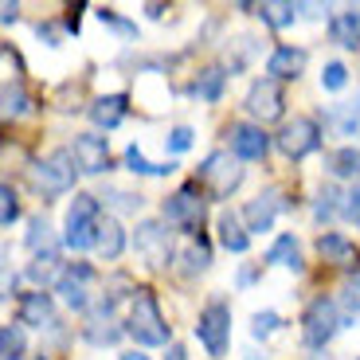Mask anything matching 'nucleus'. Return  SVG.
<instances>
[{
	"mask_svg": "<svg viewBox=\"0 0 360 360\" xmlns=\"http://www.w3.org/2000/svg\"><path fill=\"white\" fill-rule=\"evenodd\" d=\"M4 67H8L12 75H20V59L12 55V47H8V44H4Z\"/></svg>",
	"mask_w": 360,
	"mask_h": 360,
	"instance_id": "obj_45",
	"label": "nucleus"
},
{
	"mask_svg": "<svg viewBox=\"0 0 360 360\" xmlns=\"http://www.w3.org/2000/svg\"><path fill=\"white\" fill-rule=\"evenodd\" d=\"M329 172L341 176V180H356L360 176V149H352V145L333 149V153H329Z\"/></svg>",
	"mask_w": 360,
	"mask_h": 360,
	"instance_id": "obj_27",
	"label": "nucleus"
},
{
	"mask_svg": "<svg viewBox=\"0 0 360 360\" xmlns=\"http://www.w3.org/2000/svg\"><path fill=\"white\" fill-rule=\"evenodd\" d=\"M90 117H94V126L102 129H114L122 117H126V94H106L90 106Z\"/></svg>",
	"mask_w": 360,
	"mask_h": 360,
	"instance_id": "obj_22",
	"label": "nucleus"
},
{
	"mask_svg": "<svg viewBox=\"0 0 360 360\" xmlns=\"http://www.w3.org/2000/svg\"><path fill=\"white\" fill-rule=\"evenodd\" d=\"M75 172H79L75 157L67 153V149H55V153L32 161V184H36L44 196H63V192L75 188Z\"/></svg>",
	"mask_w": 360,
	"mask_h": 360,
	"instance_id": "obj_3",
	"label": "nucleus"
},
{
	"mask_svg": "<svg viewBox=\"0 0 360 360\" xmlns=\"http://www.w3.org/2000/svg\"><path fill=\"white\" fill-rule=\"evenodd\" d=\"M94 251H98L102 259H117V255L126 251V231H122V224H117V219H102Z\"/></svg>",
	"mask_w": 360,
	"mask_h": 360,
	"instance_id": "obj_25",
	"label": "nucleus"
},
{
	"mask_svg": "<svg viewBox=\"0 0 360 360\" xmlns=\"http://www.w3.org/2000/svg\"><path fill=\"white\" fill-rule=\"evenodd\" d=\"M204 216H207V204H204L200 184H184V188H176L165 200V219H169L172 227H180V231H188L192 239H196V231L204 227Z\"/></svg>",
	"mask_w": 360,
	"mask_h": 360,
	"instance_id": "obj_5",
	"label": "nucleus"
},
{
	"mask_svg": "<svg viewBox=\"0 0 360 360\" xmlns=\"http://www.w3.org/2000/svg\"><path fill=\"white\" fill-rule=\"evenodd\" d=\"M27 247L36 255H55V235H51V224L44 216L27 224Z\"/></svg>",
	"mask_w": 360,
	"mask_h": 360,
	"instance_id": "obj_31",
	"label": "nucleus"
},
{
	"mask_svg": "<svg viewBox=\"0 0 360 360\" xmlns=\"http://www.w3.org/2000/svg\"><path fill=\"white\" fill-rule=\"evenodd\" d=\"M282 329V317L274 314V309H262V314L251 317V333L255 337H270V333H278Z\"/></svg>",
	"mask_w": 360,
	"mask_h": 360,
	"instance_id": "obj_37",
	"label": "nucleus"
},
{
	"mask_svg": "<svg viewBox=\"0 0 360 360\" xmlns=\"http://www.w3.org/2000/svg\"><path fill=\"white\" fill-rule=\"evenodd\" d=\"M71 157L79 165V172L86 176H102L110 169V141L102 134H79L71 145Z\"/></svg>",
	"mask_w": 360,
	"mask_h": 360,
	"instance_id": "obj_10",
	"label": "nucleus"
},
{
	"mask_svg": "<svg viewBox=\"0 0 360 360\" xmlns=\"http://www.w3.org/2000/svg\"><path fill=\"white\" fill-rule=\"evenodd\" d=\"M266 262L270 266H286V270H294V274H302V255H297L294 235H278V239L270 243V251H266Z\"/></svg>",
	"mask_w": 360,
	"mask_h": 360,
	"instance_id": "obj_21",
	"label": "nucleus"
},
{
	"mask_svg": "<svg viewBox=\"0 0 360 360\" xmlns=\"http://www.w3.org/2000/svg\"><path fill=\"white\" fill-rule=\"evenodd\" d=\"M122 360H149V356H141V352H126Z\"/></svg>",
	"mask_w": 360,
	"mask_h": 360,
	"instance_id": "obj_47",
	"label": "nucleus"
},
{
	"mask_svg": "<svg viewBox=\"0 0 360 360\" xmlns=\"http://www.w3.org/2000/svg\"><path fill=\"white\" fill-rule=\"evenodd\" d=\"M0 12H4V16H0L4 24H16V20H20V4H12V0H8V4H4Z\"/></svg>",
	"mask_w": 360,
	"mask_h": 360,
	"instance_id": "obj_44",
	"label": "nucleus"
},
{
	"mask_svg": "<svg viewBox=\"0 0 360 360\" xmlns=\"http://www.w3.org/2000/svg\"><path fill=\"white\" fill-rule=\"evenodd\" d=\"M126 169L137 172V176H165V172H172L176 165H153L141 149H137V145H129V149H126Z\"/></svg>",
	"mask_w": 360,
	"mask_h": 360,
	"instance_id": "obj_32",
	"label": "nucleus"
},
{
	"mask_svg": "<svg viewBox=\"0 0 360 360\" xmlns=\"http://www.w3.org/2000/svg\"><path fill=\"white\" fill-rule=\"evenodd\" d=\"M82 337H86L90 345H114L117 337H122V325L114 321V302H102L98 309H94V314H86V325H82Z\"/></svg>",
	"mask_w": 360,
	"mask_h": 360,
	"instance_id": "obj_15",
	"label": "nucleus"
},
{
	"mask_svg": "<svg viewBox=\"0 0 360 360\" xmlns=\"http://www.w3.org/2000/svg\"><path fill=\"white\" fill-rule=\"evenodd\" d=\"M341 329V309H337L333 297H314L302 314V341L309 349H325L333 341V333Z\"/></svg>",
	"mask_w": 360,
	"mask_h": 360,
	"instance_id": "obj_6",
	"label": "nucleus"
},
{
	"mask_svg": "<svg viewBox=\"0 0 360 360\" xmlns=\"http://www.w3.org/2000/svg\"><path fill=\"white\" fill-rule=\"evenodd\" d=\"M196 184L207 192L212 200H227L239 184H243V169H239V157H231V153H212L204 165H200V172H196Z\"/></svg>",
	"mask_w": 360,
	"mask_h": 360,
	"instance_id": "obj_4",
	"label": "nucleus"
},
{
	"mask_svg": "<svg viewBox=\"0 0 360 360\" xmlns=\"http://www.w3.org/2000/svg\"><path fill=\"white\" fill-rule=\"evenodd\" d=\"M39 39H51V47H59V27H55V24H39Z\"/></svg>",
	"mask_w": 360,
	"mask_h": 360,
	"instance_id": "obj_43",
	"label": "nucleus"
},
{
	"mask_svg": "<svg viewBox=\"0 0 360 360\" xmlns=\"http://www.w3.org/2000/svg\"><path fill=\"white\" fill-rule=\"evenodd\" d=\"M337 212H345V196L333 188V184H321L314 196V219L317 224H325V219H333Z\"/></svg>",
	"mask_w": 360,
	"mask_h": 360,
	"instance_id": "obj_28",
	"label": "nucleus"
},
{
	"mask_svg": "<svg viewBox=\"0 0 360 360\" xmlns=\"http://www.w3.org/2000/svg\"><path fill=\"white\" fill-rule=\"evenodd\" d=\"M98 20H102L106 27H114V32H122V36H137V27H134V24H126L122 16H114V12H106V8L98 12Z\"/></svg>",
	"mask_w": 360,
	"mask_h": 360,
	"instance_id": "obj_41",
	"label": "nucleus"
},
{
	"mask_svg": "<svg viewBox=\"0 0 360 360\" xmlns=\"http://www.w3.org/2000/svg\"><path fill=\"white\" fill-rule=\"evenodd\" d=\"M32 114V98H27V90L20 86V79L4 82V117H24Z\"/></svg>",
	"mask_w": 360,
	"mask_h": 360,
	"instance_id": "obj_30",
	"label": "nucleus"
},
{
	"mask_svg": "<svg viewBox=\"0 0 360 360\" xmlns=\"http://www.w3.org/2000/svg\"><path fill=\"white\" fill-rule=\"evenodd\" d=\"M63 270L67 266H59V255H36V262L27 266V278L39 282V286H47V282H55V286H59Z\"/></svg>",
	"mask_w": 360,
	"mask_h": 360,
	"instance_id": "obj_29",
	"label": "nucleus"
},
{
	"mask_svg": "<svg viewBox=\"0 0 360 360\" xmlns=\"http://www.w3.org/2000/svg\"><path fill=\"white\" fill-rule=\"evenodd\" d=\"M329 126H333L341 137H356L360 134V98L337 102V106L329 110Z\"/></svg>",
	"mask_w": 360,
	"mask_h": 360,
	"instance_id": "obj_23",
	"label": "nucleus"
},
{
	"mask_svg": "<svg viewBox=\"0 0 360 360\" xmlns=\"http://www.w3.org/2000/svg\"><path fill=\"white\" fill-rule=\"evenodd\" d=\"M0 356L24 360V333H20V325H4V329H0Z\"/></svg>",
	"mask_w": 360,
	"mask_h": 360,
	"instance_id": "obj_34",
	"label": "nucleus"
},
{
	"mask_svg": "<svg viewBox=\"0 0 360 360\" xmlns=\"http://www.w3.org/2000/svg\"><path fill=\"white\" fill-rule=\"evenodd\" d=\"M282 106H286V102H282V86L274 79H259L247 90V114L259 117L262 126H266V122H278Z\"/></svg>",
	"mask_w": 360,
	"mask_h": 360,
	"instance_id": "obj_11",
	"label": "nucleus"
},
{
	"mask_svg": "<svg viewBox=\"0 0 360 360\" xmlns=\"http://www.w3.org/2000/svg\"><path fill=\"white\" fill-rule=\"evenodd\" d=\"M329 36H333L337 47H349L356 51L360 47V8H341L333 20H329Z\"/></svg>",
	"mask_w": 360,
	"mask_h": 360,
	"instance_id": "obj_18",
	"label": "nucleus"
},
{
	"mask_svg": "<svg viewBox=\"0 0 360 360\" xmlns=\"http://www.w3.org/2000/svg\"><path fill=\"white\" fill-rule=\"evenodd\" d=\"M255 12L262 16V24H270L274 32H282V27H290L297 20L302 4H290V0H270V4H259Z\"/></svg>",
	"mask_w": 360,
	"mask_h": 360,
	"instance_id": "obj_24",
	"label": "nucleus"
},
{
	"mask_svg": "<svg viewBox=\"0 0 360 360\" xmlns=\"http://www.w3.org/2000/svg\"><path fill=\"white\" fill-rule=\"evenodd\" d=\"M341 216H345V219H352V224L360 227V184L349 192V196H345V212H341Z\"/></svg>",
	"mask_w": 360,
	"mask_h": 360,
	"instance_id": "obj_42",
	"label": "nucleus"
},
{
	"mask_svg": "<svg viewBox=\"0 0 360 360\" xmlns=\"http://www.w3.org/2000/svg\"><path fill=\"white\" fill-rule=\"evenodd\" d=\"M20 325H32V329H51L55 325V302L47 290H32V294L20 297Z\"/></svg>",
	"mask_w": 360,
	"mask_h": 360,
	"instance_id": "obj_16",
	"label": "nucleus"
},
{
	"mask_svg": "<svg viewBox=\"0 0 360 360\" xmlns=\"http://www.w3.org/2000/svg\"><path fill=\"white\" fill-rule=\"evenodd\" d=\"M106 204H114L117 212H137V207H141V196H137V192H126V188H106Z\"/></svg>",
	"mask_w": 360,
	"mask_h": 360,
	"instance_id": "obj_38",
	"label": "nucleus"
},
{
	"mask_svg": "<svg viewBox=\"0 0 360 360\" xmlns=\"http://www.w3.org/2000/svg\"><path fill=\"white\" fill-rule=\"evenodd\" d=\"M98 227H102V212H98V196H79L67 207V224H63V243L71 251H86V247L98 243Z\"/></svg>",
	"mask_w": 360,
	"mask_h": 360,
	"instance_id": "obj_2",
	"label": "nucleus"
},
{
	"mask_svg": "<svg viewBox=\"0 0 360 360\" xmlns=\"http://www.w3.org/2000/svg\"><path fill=\"white\" fill-rule=\"evenodd\" d=\"M165 149H169V153H184V149H192V129L176 126L169 137H165Z\"/></svg>",
	"mask_w": 360,
	"mask_h": 360,
	"instance_id": "obj_40",
	"label": "nucleus"
},
{
	"mask_svg": "<svg viewBox=\"0 0 360 360\" xmlns=\"http://www.w3.org/2000/svg\"><path fill=\"white\" fill-rule=\"evenodd\" d=\"M134 247L153 270H165L172 259V231L161 224V219H141L134 231Z\"/></svg>",
	"mask_w": 360,
	"mask_h": 360,
	"instance_id": "obj_8",
	"label": "nucleus"
},
{
	"mask_svg": "<svg viewBox=\"0 0 360 360\" xmlns=\"http://www.w3.org/2000/svg\"><path fill=\"white\" fill-rule=\"evenodd\" d=\"M286 192L282 188H266V192H259V196L247 204V212H243V219H247V231H270L274 227V216L278 212H286Z\"/></svg>",
	"mask_w": 360,
	"mask_h": 360,
	"instance_id": "obj_12",
	"label": "nucleus"
},
{
	"mask_svg": "<svg viewBox=\"0 0 360 360\" xmlns=\"http://www.w3.org/2000/svg\"><path fill=\"white\" fill-rule=\"evenodd\" d=\"M278 149L290 157V161H302V157H309L321 145V126H317L314 117H294V122H286V126L278 129Z\"/></svg>",
	"mask_w": 360,
	"mask_h": 360,
	"instance_id": "obj_9",
	"label": "nucleus"
},
{
	"mask_svg": "<svg viewBox=\"0 0 360 360\" xmlns=\"http://www.w3.org/2000/svg\"><path fill=\"white\" fill-rule=\"evenodd\" d=\"M16 219H20V200H16V192H12V184H4V188H0V224L12 227Z\"/></svg>",
	"mask_w": 360,
	"mask_h": 360,
	"instance_id": "obj_36",
	"label": "nucleus"
},
{
	"mask_svg": "<svg viewBox=\"0 0 360 360\" xmlns=\"http://www.w3.org/2000/svg\"><path fill=\"white\" fill-rule=\"evenodd\" d=\"M169 360H184V349H180V345H172V352H169Z\"/></svg>",
	"mask_w": 360,
	"mask_h": 360,
	"instance_id": "obj_46",
	"label": "nucleus"
},
{
	"mask_svg": "<svg viewBox=\"0 0 360 360\" xmlns=\"http://www.w3.org/2000/svg\"><path fill=\"white\" fill-rule=\"evenodd\" d=\"M224 82H227V71L224 67H207L204 75H200L196 82H192V94L204 102H219V94H224Z\"/></svg>",
	"mask_w": 360,
	"mask_h": 360,
	"instance_id": "obj_26",
	"label": "nucleus"
},
{
	"mask_svg": "<svg viewBox=\"0 0 360 360\" xmlns=\"http://www.w3.org/2000/svg\"><path fill=\"white\" fill-rule=\"evenodd\" d=\"M126 333L134 337L137 345H169V325H165V314L157 306V297L149 290H134V302H129V321H126Z\"/></svg>",
	"mask_w": 360,
	"mask_h": 360,
	"instance_id": "obj_1",
	"label": "nucleus"
},
{
	"mask_svg": "<svg viewBox=\"0 0 360 360\" xmlns=\"http://www.w3.org/2000/svg\"><path fill=\"white\" fill-rule=\"evenodd\" d=\"M196 337L207 349V356H224L227 345H231V309H227L224 302H207V306L200 309Z\"/></svg>",
	"mask_w": 360,
	"mask_h": 360,
	"instance_id": "obj_7",
	"label": "nucleus"
},
{
	"mask_svg": "<svg viewBox=\"0 0 360 360\" xmlns=\"http://www.w3.org/2000/svg\"><path fill=\"white\" fill-rule=\"evenodd\" d=\"M219 243H224V251L231 255H243L247 247H251V235H247L243 219L235 216V212H219Z\"/></svg>",
	"mask_w": 360,
	"mask_h": 360,
	"instance_id": "obj_19",
	"label": "nucleus"
},
{
	"mask_svg": "<svg viewBox=\"0 0 360 360\" xmlns=\"http://www.w3.org/2000/svg\"><path fill=\"white\" fill-rule=\"evenodd\" d=\"M317 251H321L325 262H337V266H352V262H356V247L337 231H325L321 239H317Z\"/></svg>",
	"mask_w": 360,
	"mask_h": 360,
	"instance_id": "obj_20",
	"label": "nucleus"
},
{
	"mask_svg": "<svg viewBox=\"0 0 360 360\" xmlns=\"http://www.w3.org/2000/svg\"><path fill=\"white\" fill-rule=\"evenodd\" d=\"M227 137H231V149H235L239 161H262L266 149H270V137H266L262 126H247V122H239V126H231Z\"/></svg>",
	"mask_w": 360,
	"mask_h": 360,
	"instance_id": "obj_14",
	"label": "nucleus"
},
{
	"mask_svg": "<svg viewBox=\"0 0 360 360\" xmlns=\"http://www.w3.org/2000/svg\"><path fill=\"white\" fill-rule=\"evenodd\" d=\"M302 67H306V51H302V47L282 44V47H274V51H270V59H266V79H274V82L297 79V75H302Z\"/></svg>",
	"mask_w": 360,
	"mask_h": 360,
	"instance_id": "obj_17",
	"label": "nucleus"
},
{
	"mask_svg": "<svg viewBox=\"0 0 360 360\" xmlns=\"http://www.w3.org/2000/svg\"><path fill=\"white\" fill-rule=\"evenodd\" d=\"M90 282H94V266L90 262H71L55 290L63 294V302L71 309H86L90 306Z\"/></svg>",
	"mask_w": 360,
	"mask_h": 360,
	"instance_id": "obj_13",
	"label": "nucleus"
},
{
	"mask_svg": "<svg viewBox=\"0 0 360 360\" xmlns=\"http://www.w3.org/2000/svg\"><path fill=\"white\" fill-rule=\"evenodd\" d=\"M341 306L349 309V317H360V266L349 270V278L341 286Z\"/></svg>",
	"mask_w": 360,
	"mask_h": 360,
	"instance_id": "obj_35",
	"label": "nucleus"
},
{
	"mask_svg": "<svg viewBox=\"0 0 360 360\" xmlns=\"http://www.w3.org/2000/svg\"><path fill=\"white\" fill-rule=\"evenodd\" d=\"M345 82H349V67L337 63V59H333V63H325V71H321V86L325 90H341Z\"/></svg>",
	"mask_w": 360,
	"mask_h": 360,
	"instance_id": "obj_39",
	"label": "nucleus"
},
{
	"mask_svg": "<svg viewBox=\"0 0 360 360\" xmlns=\"http://www.w3.org/2000/svg\"><path fill=\"white\" fill-rule=\"evenodd\" d=\"M180 262H184V274H200V270H207V262H212V251H207L204 239H192V243L184 247V255H180Z\"/></svg>",
	"mask_w": 360,
	"mask_h": 360,
	"instance_id": "obj_33",
	"label": "nucleus"
}]
</instances>
